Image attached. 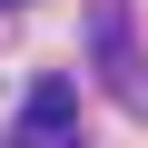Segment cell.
Wrapping results in <instances>:
<instances>
[{
	"mask_svg": "<svg viewBox=\"0 0 148 148\" xmlns=\"http://www.w3.org/2000/svg\"><path fill=\"white\" fill-rule=\"evenodd\" d=\"M89 69H99V89L119 99V109H138L148 119V59H138V40H128V10H119V0H99V10H89Z\"/></svg>",
	"mask_w": 148,
	"mask_h": 148,
	"instance_id": "obj_1",
	"label": "cell"
},
{
	"mask_svg": "<svg viewBox=\"0 0 148 148\" xmlns=\"http://www.w3.org/2000/svg\"><path fill=\"white\" fill-rule=\"evenodd\" d=\"M69 119H79V79H59V69H49V79H30L20 128H69Z\"/></svg>",
	"mask_w": 148,
	"mask_h": 148,
	"instance_id": "obj_2",
	"label": "cell"
},
{
	"mask_svg": "<svg viewBox=\"0 0 148 148\" xmlns=\"http://www.w3.org/2000/svg\"><path fill=\"white\" fill-rule=\"evenodd\" d=\"M0 148H79V138H69V128H10Z\"/></svg>",
	"mask_w": 148,
	"mask_h": 148,
	"instance_id": "obj_3",
	"label": "cell"
},
{
	"mask_svg": "<svg viewBox=\"0 0 148 148\" xmlns=\"http://www.w3.org/2000/svg\"><path fill=\"white\" fill-rule=\"evenodd\" d=\"M0 10H20V0H0Z\"/></svg>",
	"mask_w": 148,
	"mask_h": 148,
	"instance_id": "obj_4",
	"label": "cell"
}]
</instances>
